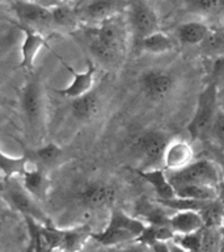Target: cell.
Returning <instances> with one entry per match:
<instances>
[{
	"label": "cell",
	"instance_id": "cell-1",
	"mask_svg": "<svg viewBox=\"0 0 224 252\" xmlns=\"http://www.w3.org/2000/svg\"><path fill=\"white\" fill-rule=\"evenodd\" d=\"M90 53L102 63L117 61L125 45V28L119 16L98 25H88L84 31Z\"/></svg>",
	"mask_w": 224,
	"mask_h": 252
},
{
	"label": "cell",
	"instance_id": "cell-2",
	"mask_svg": "<svg viewBox=\"0 0 224 252\" xmlns=\"http://www.w3.org/2000/svg\"><path fill=\"white\" fill-rule=\"evenodd\" d=\"M144 228L145 224L143 223V220L127 216L126 213L117 209L110 214L108 226L101 232L92 234V238L105 247L133 243L137 242Z\"/></svg>",
	"mask_w": 224,
	"mask_h": 252
},
{
	"label": "cell",
	"instance_id": "cell-3",
	"mask_svg": "<svg viewBox=\"0 0 224 252\" xmlns=\"http://www.w3.org/2000/svg\"><path fill=\"white\" fill-rule=\"evenodd\" d=\"M218 94H219V87L210 82L198 96L196 110L188 124V131L193 139L204 141L211 137L212 125L215 121L216 113L219 110Z\"/></svg>",
	"mask_w": 224,
	"mask_h": 252
},
{
	"label": "cell",
	"instance_id": "cell-4",
	"mask_svg": "<svg viewBox=\"0 0 224 252\" xmlns=\"http://www.w3.org/2000/svg\"><path fill=\"white\" fill-rule=\"evenodd\" d=\"M168 177L174 188L185 184H203L216 188L222 187V168L210 159L194 160L185 168L169 171Z\"/></svg>",
	"mask_w": 224,
	"mask_h": 252
},
{
	"label": "cell",
	"instance_id": "cell-5",
	"mask_svg": "<svg viewBox=\"0 0 224 252\" xmlns=\"http://www.w3.org/2000/svg\"><path fill=\"white\" fill-rule=\"evenodd\" d=\"M131 5V0H83L76 5L79 20L88 25H98L118 17Z\"/></svg>",
	"mask_w": 224,
	"mask_h": 252
},
{
	"label": "cell",
	"instance_id": "cell-6",
	"mask_svg": "<svg viewBox=\"0 0 224 252\" xmlns=\"http://www.w3.org/2000/svg\"><path fill=\"white\" fill-rule=\"evenodd\" d=\"M5 194L9 200V204L13 208L23 214L24 217H30L37 222L45 226H50L51 220L47 217V214L39 206L38 200H35L27 189L24 188L23 184H20L15 177L8 179L7 188H5Z\"/></svg>",
	"mask_w": 224,
	"mask_h": 252
},
{
	"label": "cell",
	"instance_id": "cell-7",
	"mask_svg": "<svg viewBox=\"0 0 224 252\" xmlns=\"http://www.w3.org/2000/svg\"><path fill=\"white\" fill-rule=\"evenodd\" d=\"M129 24L137 42L153 34L155 32H159L156 13L143 0H131V5L129 8Z\"/></svg>",
	"mask_w": 224,
	"mask_h": 252
},
{
	"label": "cell",
	"instance_id": "cell-8",
	"mask_svg": "<svg viewBox=\"0 0 224 252\" xmlns=\"http://www.w3.org/2000/svg\"><path fill=\"white\" fill-rule=\"evenodd\" d=\"M168 143L167 137L160 131H145L138 135L134 141V149L144 159V168H152L159 167V163L163 164V158Z\"/></svg>",
	"mask_w": 224,
	"mask_h": 252
},
{
	"label": "cell",
	"instance_id": "cell-9",
	"mask_svg": "<svg viewBox=\"0 0 224 252\" xmlns=\"http://www.w3.org/2000/svg\"><path fill=\"white\" fill-rule=\"evenodd\" d=\"M140 84L147 98L152 101H161L172 92L174 78L164 71H147L141 76Z\"/></svg>",
	"mask_w": 224,
	"mask_h": 252
},
{
	"label": "cell",
	"instance_id": "cell-10",
	"mask_svg": "<svg viewBox=\"0 0 224 252\" xmlns=\"http://www.w3.org/2000/svg\"><path fill=\"white\" fill-rule=\"evenodd\" d=\"M12 9L20 23L28 27H39L53 24V15L50 8L43 7L29 0H16Z\"/></svg>",
	"mask_w": 224,
	"mask_h": 252
},
{
	"label": "cell",
	"instance_id": "cell-11",
	"mask_svg": "<svg viewBox=\"0 0 224 252\" xmlns=\"http://www.w3.org/2000/svg\"><path fill=\"white\" fill-rule=\"evenodd\" d=\"M79 201L88 208H104L113 204L115 189L108 183L93 181L83 187L78 193Z\"/></svg>",
	"mask_w": 224,
	"mask_h": 252
},
{
	"label": "cell",
	"instance_id": "cell-12",
	"mask_svg": "<svg viewBox=\"0 0 224 252\" xmlns=\"http://www.w3.org/2000/svg\"><path fill=\"white\" fill-rule=\"evenodd\" d=\"M194 158H196L194 150L189 142L182 141V139L169 141L164 158H163V167L168 172L169 171H178V169L188 167L190 163L196 160Z\"/></svg>",
	"mask_w": 224,
	"mask_h": 252
},
{
	"label": "cell",
	"instance_id": "cell-13",
	"mask_svg": "<svg viewBox=\"0 0 224 252\" xmlns=\"http://www.w3.org/2000/svg\"><path fill=\"white\" fill-rule=\"evenodd\" d=\"M60 62L67 70L70 71L71 74L74 75V80L70 83V86H67L63 90H54V92L62 94L64 97L68 98H76L79 96L88 94L92 91L94 83V75H96V66L93 62L88 61V67H86L85 72H76L68 63L63 62V59H60Z\"/></svg>",
	"mask_w": 224,
	"mask_h": 252
},
{
	"label": "cell",
	"instance_id": "cell-14",
	"mask_svg": "<svg viewBox=\"0 0 224 252\" xmlns=\"http://www.w3.org/2000/svg\"><path fill=\"white\" fill-rule=\"evenodd\" d=\"M43 94L38 83L29 82L23 90V109L30 126L41 124L43 117Z\"/></svg>",
	"mask_w": 224,
	"mask_h": 252
},
{
	"label": "cell",
	"instance_id": "cell-15",
	"mask_svg": "<svg viewBox=\"0 0 224 252\" xmlns=\"http://www.w3.org/2000/svg\"><path fill=\"white\" fill-rule=\"evenodd\" d=\"M24 33V41L21 45V68H33L34 61L38 55L39 50L46 46V39L38 31H35L33 27L23 25L20 28Z\"/></svg>",
	"mask_w": 224,
	"mask_h": 252
},
{
	"label": "cell",
	"instance_id": "cell-16",
	"mask_svg": "<svg viewBox=\"0 0 224 252\" xmlns=\"http://www.w3.org/2000/svg\"><path fill=\"white\" fill-rule=\"evenodd\" d=\"M138 175L152 187L159 200H169L176 197V189L169 180L168 172L164 167L141 168L138 171Z\"/></svg>",
	"mask_w": 224,
	"mask_h": 252
},
{
	"label": "cell",
	"instance_id": "cell-17",
	"mask_svg": "<svg viewBox=\"0 0 224 252\" xmlns=\"http://www.w3.org/2000/svg\"><path fill=\"white\" fill-rule=\"evenodd\" d=\"M169 226L176 234H190L204 228V223L199 212L180 210L169 217Z\"/></svg>",
	"mask_w": 224,
	"mask_h": 252
},
{
	"label": "cell",
	"instance_id": "cell-18",
	"mask_svg": "<svg viewBox=\"0 0 224 252\" xmlns=\"http://www.w3.org/2000/svg\"><path fill=\"white\" fill-rule=\"evenodd\" d=\"M100 109H101L100 98L92 91L83 96L72 98L71 101V113L79 121H89L100 113Z\"/></svg>",
	"mask_w": 224,
	"mask_h": 252
},
{
	"label": "cell",
	"instance_id": "cell-19",
	"mask_svg": "<svg viewBox=\"0 0 224 252\" xmlns=\"http://www.w3.org/2000/svg\"><path fill=\"white\" fill-rule=\"evenodd\" d=\"M21 177H23L21 184L24 185V188L27 189L35 200L42 201L46 198L49 194V189H50V181L42 169L39 167H33L28 169Z\"/></svg>",
	"mask_w": 224,
	"mask_h": 252
},
{
	"label": "cell",
	"instance_id": "cell-20",
	"mask_svg": "<svg viewBox=\"0 0 224 252\" xmlns=\"http://www.w3.org/2000/svg\"><path fill=\"white\" fill-rule=\"evenodd\" d=\"M211 28L200 21H189L177 28L178 41L184 45H200L207 37Z\"/></svg>",
	"mask_w": 224,
	"mask_h": 252
},
{
	"label": "cell",
	"instance_id": "cell-21",
	"mask_svg": "<svg viewBox=\"0 0 224 252\" xmlns=\"http://www.w3.org/2000/svg\"><path fill=\"white\" fill-rule=\"evenodd\" d=\"M92 230L88 224L79 226L75 228L62 230V244L60 250L63 252H78L85 244L88 238H92Z\"/></svg>",
	"mask_w": 224,
	"mask_h": 252
},
{
	"label": "cell",
	"instance_id": "cell-22",
	"mask_svg": "<svg viewBox=\"0 0 224 252\" xmlns=\"http://www.w3.org/2000/svg\"><path fill=\"white\" fill-rule=\"evenodd\" d=\"M137 45L141 51L151 54H165L174 49V41L163 32H155L153 34L138 41Z\"/></svg>",
	"mask_w": 224,
	"mask_h": 252
},
{
	"label": "cell",
	"instance_id": "cell-23",
	"mask_svg": "<svg viewBox=\"0 0 224 252\" xmlns=\"http://www.w3.org/2000/svg\"><path fill=\"white\" fill-rule=\"evenodd\" d=\"M176 196L184 197V198H192V200L207 201L219 198L220 192L218 190L219 188L211 187V185L203 184H185L177 187Z\"/></svg>",
	"mask_w": 224,
	"mask_h": 252
},
{
	"label": "cell",
	"instance_id": "cell-24",
	"mask_svg": "<svg viewBox=\"0 0 224 252\" xmlns=\"http://www.w3.org/2000/svg\"><path fill=\"white\" fill-rule=\"evenodd\" d=\"M199 214L203 220L204 227L222 228L224 227V208L220 198L208 200L200 208Z\"/></svg>",
	"mask_w": 224,
	"mask_h": 252
},
{
	"label": "cell",
	"instance_id": "cell-25",
	"mask_svg": "<svg viewBox=\"0 0 224 252\" xmlns=\"http://www.w3.org/2000/svg\"><path fill=\"white\" fill-rule=\"evenodd\" d=\"M176 232L173 231L172 227L168 223H149L145 226L144 231L138 238L137 242L144 243L147 246H152L157 242H169L174 239Z\"/></svg>",
	"mask_w": 224,
	"mask_h": 252
},
{
	"label": "cell",
	"instance_id": "cell-26",
	"mask_svg": "<svg viewBox=\"0 0 224 252\" xmlns=\"http://www.w3.org/2000/svg\"><path fill=\"white\" fill-rule=\"evenodd\" d=\"M200 53L207 58L215 59L224 55V29H211L199 45Z\"/></svg>",
	"mask_w": 224,
	"mask_h": 252
},
{
	"label": "cell",
	"instance_id": "cell-27",
	"mask_svg": "<svg viewBox=\"0 0 224 252\" xmlns=\"http://www.w3.org/2000/svg\"><path fill=\"white\" fill-rule=\"evenodd\" d=\"M0 165H1L4 179H11V177L23 176L29 169V160L27 158H12L5 155V153H1Z\"/></svg>",
	"mask_w": 224,
	"mask_h": 252
},
{
	"label": "cell",
	"instance_id": "cell-28",
	"mask_svg": "<svg viewBox=\"0 0 224 252\" xmlns=\"http://www.w3.org/2000/svg\"><path fill=\"white\" fill-rule=\"evenodd\" d=\"M51 15H53V24L58 27L70 28L80 21L76 8L71 7L70 3H59L58 5L53 7Z\"/></svg>",
	"mask_w": 224,
	"mask_h": 252
},
{
	"label": "cell",
	"instance_id": "cell-29",
	"mask_svg": "<svg viewBox=\"0 0 224 252\" xmlns=\"http://www.w3.org/2000/svg\"><path fill=\"white\" fill-rule=\"evenodd\" d=\"M31 155L34 157V160L41 165L51 167V165H55L62 159V157L64 155V151L58 145L49 143V145L39 147L35 151H33Z\"/></svg>",
	"mask_w": 224,
	"mask_h": 252
},
{
	"label": "cell",
	"instance_id": "cell-30",
	"mask_svg": "<svg viewBox=\"0 0 224 252\" xmlns=\"http://www.w3.org/2000/svg\"><path fill=\"white\" fill-rule=\"evenodd\" d=\"M189 11L199 15H219L224 12V0H186Z\"/></svg>",
	"mask_w": 224,
	"mask_h": 252
},
{
	"label": "cell",
	"instance_id": "cell-31",
	"mask_svg": "<svg viewBox=\"0 0 224 252\" xmlns=\"http://www.w3.org/2000/svg\"><path fill=\"white\" fill-rule=\"evenodd\" d=\"M203 239V228L199 231L190 232V234H176L174 242L178 243L189 252H199Z\"/></svg>",
	"mask_w": 224,
	"mask_h": 252
},
{
	"label": "cell",
	"instance_id": "cell-32",
	"mask_svg": "<svg viewBox=\"0 0 224 252\" xmlns=\"http://www.w3.org/2000/svg\"><path fill=\"white\" fill-rule=\"evenodd\" d=\"M222 234L220 228H203V239L199 252H220L222 250Z\"/></svg>",
	"mask_w": 224,
	"mask_h": 252
},
{
	"label": "cell",
	"instance_id": "cell-33",
	"mask_svg": "<svg viewBox=\"0 0 224 252\" xmlns=\"http://www.w3.org/2000/svg\"><path fill=\"white\" fill-rule=\"evenodd\" d=\"M211 137L214 138V141L219 146L224 147V109L218 110L216 113L215 121L212 125Z\"/></svg>",
	"mask_w": 224,
	"mask_h": 252
},
{
	"label": "cell",
	"instance_id": "cell-34",
	"mask_svg": "<svg viewBox=\"0 0 224 252\" xmlns=\"http://www.w3.org/2000/svg\"><path fill=\"white\" fill-rule=\"evenodd\" d=\"M211 83L216 84L218 87L224 84V55L212 59Z\"/></svg>",
	"mask_w": 224,
	"mask_h": 252
},
{
	"label": "cell",
	"instance_id": "cell-35",
	"mask_svg": "<svg viewBox=\"0 0 224 252\" xmlns=\"http://www.w3.org/2000/svg\"><path fill=\"white\" fill-rule=\"evenodd\" d=\"M118 252H153L152 248L140 242H133V244L126 246L125 248H121Z\"/></svg>",
	"mask_w": 224,
	"mask_h": 252
},
{
	"label": "cell",
	"instance_id": "cell-36",
	"mask_svg": "<svg viewBox=\"0 0 224 252\" xmlns=\"http://www.w3.org/2000/svg\"><path fill=\"white\" fill-rule=\"evenodd\" d=\"M151 248L153 252H170L168 242H157V243L152 244Z\"/></svg>",
	"mask_w": 224,
	"mask_h": 252
},
{
	"label": "cell",
	"instance_id": "cell-37",
	"mask_svg": "<svg viewBox=\"0 0 224 252\" xmlns=\"http://www.w3.org/2000/svg\"><path fill=\"white\" fill-rule=\"evenodd\" d=\"M29 1H33V3L39 4V5H43V7L46 8H50V9L60 3L59 0H29Z\"/></svg>",
	"mask_w": 224,
	"mask_h": 252
},
{
	"label": "cell",
	"instance_id": "cell-38",
	"mask_svg": "<svg viewBox=\"0 0 224 252\" xmlns=\"http://www.w3.org/2000/svg\"><path fill=\"white\" fill-rule=\"evenodd\" d=\"M168 244H169V250H170V252H189L186 251L184 247H181L180 244L176 243L174 240H169Z\"/></svg>",
	"mask_w": 224,
	"mask_h": 252
},
{
	"label": "cell",
	"instance_id": "cell-39",
	"mask_svg": "<svg viewBox=\"0 0 224 252\" xmlns=\"http://www.w3.org/2000/svg\"><path fill=\"white\" fill-rule=\"evenodd\" d=\"M219 198H220V201H222V204H223V208H224V188L223 187H220Z\"/></svg>",
	"mask_w": 224,
	"mask_h": 252
},
{
	"label": "cell",
	"instance_id": "cell-40",
	"mask_svg": "<svg viewBox=\"0 0 224 252\" xmlns=\"http://www.w3.org/2000/svg\"><path fill=\"white\" fill-rule=\"evenodd\" d=\"M220 168H222V187L224 188V161L220 165Z\"/></svg>",
	"mask_w": 224,
	"mask_h": 252
},
{
	"label": "cell",
	"instance_id": "cell-41",
	"mask_svg": "<svg viewBox=\"0 0 224 252\" xmlns=\"http://www.w3.org/2000/svg\"><path fill=\"white\" fill-rule=\"evenodd\" d=\"M59 1H60V3H71L72 0H59Z\"/></svg>",
	"mask_w": 224,
	"mask_h": 252
}]
</instances>
